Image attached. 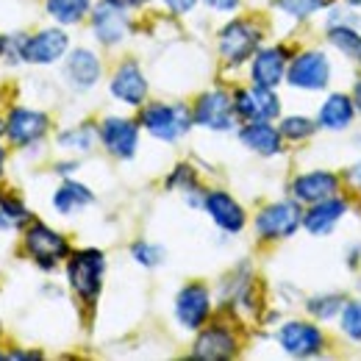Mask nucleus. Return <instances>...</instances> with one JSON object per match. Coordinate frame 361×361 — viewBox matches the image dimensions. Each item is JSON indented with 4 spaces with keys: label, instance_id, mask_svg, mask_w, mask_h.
Segmentation results:
<instances>
[{
    "label": "nucleus",
    "instance_id": "f257e3e1",
    "mask_svg": "<svg viewBox=\"0 0 361 361\" xmlns=\"http://www.w3.org/2000/svg\"><path fill=\"white\" fill-rule=\"evenodd\" d=\"M192 111L180 103H153L142 111V126L156 136V139H164V142H173L189 131L192 126Z\"/></svg>",
    "mask_w": 361,
    "mask_h": 361
},
{
    "label": "nucleus",
    "instance_id": "f03ea898",
    "mask_svg": "<svg viewBox=\"0 0 361 361\" xmlns=\"http://www.w3.org/2000/svg\"><path fill=\"white\" fill-rule=\"evenodd\" d=\"M103 253L100 250H81L70 259L67 264V275H70V283L73 289L87 300L94 303L97 292H100V278H103Z\"/></svg>",
    "mask_w": 361,
    "mask_h": 361
},
{
    "label": "nucleus",
    "instance_id": "7ed1b4c3",
    "mask_svg": "<svg viewBox=\"0 0 361 361\" xmlns=\"http://www.w3.org/2000/svg\"><path fill=\"white\" fill-rule=\"evenodd\" d=\"M25 250L28 256L39 264V267H56L61 259H67L70 247H67V239L56 231H50L45 223H34V226L25 231Z\"/></svg>",
    "mask_w": 361,
    "mask_h": 361
},
{
    "label": "nucleus",
    "instance_id": "20e7f679",
    "mask_svg": "<svg viewBox=\"0 0 361 361\" xmlns=\"http://www.w3.org/2000/svg\"><path fill=\"white\" fill-rule=\"evenodd\" d=\"M303 223L300 217V209L298 203H289V200H281V203H272L267 206L259 217H256V231L259 236L264 239H286L292 236Z\"/></svg>",
    "mask_w": 361,
    "mask_h": 361
},
{
    "label": "nucleus",
    "instance_id": "39448f33",
    "mask_svg": "<svg viewBox=\"0 0 361 361\" xmlns=\"http://www.w3.org/2000/svg\"><path fill=\"white\" fill-rule=\"evenodd\" d=\"M278 342H281V348L289 356L309 359V356H317L322 350L325 336H322V331L317 325H309V322H286L278 331Z\"/></svg>",
    "mask_w": 361,
    "mask_h": 361
},
{
    "label": "nucleus",
    "instance_id": "423d86ee",
    "mask_svg": "<svg viewBox=\"0 0 361 361\" xmlns=\"http://www.w3.org/2000/svg\"><path fill=\"white\" fill-rule=\"evenodd\" d=\"M233 100L228 97L226 92L214 90V92H206L197 106H195V123L203 126V128H212V131H228L233 126Z\"/></svg>",
    "mask_w": 361,
    "mask_h": 361
},
{
    "label": "nucleus",
    "instance_id": "0eeeda50",
    "mask_svg": "<svg viewBox=\"0 0 361 361\" xmlns=\"http://www.w3.org/2000/svg\"><path fill=\"white\" fill-rule=\"evenodd\" d=\"M331 78L328 59L322 53H300L289 67V84L298 90H322Z\"/></svg>",
    "mask_w": 361,
    "mask_h": 361
},
{
    "label": "nucleus",
    "instance_id": "6e6552de",
    "mask_svg": "<svg viewBox=\"0 0 361 361\" xmlns=\"http://www.w3.org/2000/svg\"><path fill=\"white\" fill-rule=\"evenodd\" d=\"M259 39H262V37H259V31H256L250 23L236 20V23L226 25L223 34H220V53L226 56V61L239 64V61L250 59V53L256 50Z\"/></svg>",
    "mask_w": 361,
    "mask_h": 361
},
{
    "label": "nucleus",
    "instance_id": "1a4fd4ad",
    "mask_svg": "<svg viewBox=\"0 0 361 361\" xmlns=\"http://www.w3.org/2000/svg\"><path fill=\"white\" fill-rule=\"evenodd\" d=\"M233 106H236V114H239V117H245L247 123L272 120V117L281 111L278 97L272 94V90H264V87H253V90L236 92Z\"/></svg>",
    "mask_w": 361,
    "mask_h": 361
},
{
    "label": "nucleus",
    "instance_id": "9d476101",
    "mask_svg": "<svg viewBox=\"0 0 361 361\" xmlns=\"http://www.w3.org/2000/svg\"><path fill=\"white\" fill-rule=\"evenodd\" d=\"M212 312V300H209V289L200 283H189L183 286L176 300V314H178L183 328H200L206 322V317Z\"/></svg>",
    "mask_w": 361,
    "mask_h": 361
},
{
    "label": "nucleus",
    "instance_id": "9b49d317",
    "mask_svg": "<svg viewBox=\"0 0 361 361\" xmlns=\"http://www.w3.org/2000/svg\"><path fill=\"white\" fill-rule=\"evenodd\" d=\"M47 131V117L42 111H31V109H14L6 120V134L14 145H31L37 139H42Z\"/></svg>",
    "mask_w": 361,
    "mask_h": 361
},
{
    "label": "nucleus",
    "instance_id": "f8f14e48",
    "mask_svg": "<svg viewBox=\"0 0 361 361\" xmlns=\"http://www.w3.org/2000/svg\"><path fill=\"white\" fill-rule=\"evenodd\" d=\"M92 28H94V34H97V39L103 45H117L128 34V20H126V14H123L120 6H114V3L106 0V3H100L94 8Z\"/></svg>",
    "mask_w": 361,
    "mask_h": 361
},
{
    "label": "nucleus",
    "instance_id": "ddd939ff",
    "mask_svg": "<svg viewBox=\"0 0 361 361\" xmlns=\"http://www.w3.org/2000/svg\"><path fill=\"white\" fill-rule=\"evenodd\" d=\"M67 50V34L64 31H42L23 45V59L31 64H53Z\"/></svg>",
    "mask_w": 361,
    "mask_h": 361
},
{
    "label": "nucleus",
    "instance_id": "4468645a",
    "mask_svg": "<svg viewBox=\"0 0 361 361\" xmlns=\"http://www.w3.org/2000/svg\"><path fill=\"white\" fill-rule=\"evenodd\" d=\"M100 139L103 145L109 147V153L120 156V159H131L136 150V139H139V128H136L131 120H106L103 128H100Z\"/></svg>",
    "mask_w": 361,
    "mask_h": 361
},
{
    "label": "nucleus",
    "instance_id": "2eb2a0df",
    "mask_svg": "<svg viewBox=\"0 0 361 361\" xmlns=\"http://www.w3.org/2000/svg\"><path fill=\"white\" fill-rule=\"evenodd\" d=\"M286 73V50L283 47H267L253 56V84L275 90Z\"/></svg>",
    "mask_w": 361,
    "mask_h": 361
},
{
    "label": "nucleus",
    "instance_id": "dca6fc26",
    "mask_svg": "<svg viewBox=\"0 0 361 361\" xmlns=\"http://www.w3.org/2000/svg\"><path fill=\"white\" fill-rule=\"evenodd\" d=\"M111 94L120 97L128 106H142L145 94H147V81L142 75V70L136 67V61H126L114 78H111Z\"/></svg>",
    "mask_w": 361,
    "mask_h": 361
},
{
    "label": "nucleus",
    "instance_id": "f3484780",
    "mask_svg": "<svg viewBox=\"0 0 361 361\" xmlns=\"http://www.w3.org/2000/svg\"><path fill=\"white\" fill-rule=\"evenodd\" d=\"M203 206H206V212L212 214V220L223 228V231L236 233V231L245 228V212H242V206L231 195H226V192H209L206 200H203Z\"/></svg>",
    "mask_w": 361,
    "mask_h": 361
},
{
    "label": "nucleus",
    "instance_id": "a211bd4d",
    "mask_svg": "<svg viewBox=\"0 0 361 361\" xmlns=\"http://www.w3.org/2000/svg\"><path fill=\"white\" fill-rule=\"evenodd\" d=\"M336 186H339V180L334 173H306L292 183V192L303 203H319L325 197H334Z\"/></svg>",
    "mask_w": 361,
    "mask_h": 361
},
{
    "label": "nucleus",
    "instance_id": "6ab92c4d",
    "mask_svg": "<svg viewBox=\"0 0 361 361\" xmlns=\"http://www.w3.org/2000/svg\"><path fill=\"white\" fill-rule=\"evenodd\" d=\"M345 200H339V197H325V200H319L314 203V209L303 217V226L309 233H314V236H322V233H328L331 228L339 223V217L345 214Z\"/></svg>",
    "mask_w": 361,
    "mask_h": 361
},
{
    "label": "nucleus",
    "instance_id": "aec40b11",
    "mask_svg": "<svg viewBox=\"0 0 361 361\" xmlns=\"http://www.w3.org/2000/svg\"><path fill=\"white\" fill-rule=\"evenodd\" d=\"M233 336L228 334L226 328H209L200 334V339L195 342V350L192 356L195 359H209V361H220L233 356Z\"/></svg>",
    "mask_w": 361,
    "mask_h": 361
},
{
    "label": "nucleus",
    "instance_id": "412c9836",
    "mask_svg": "<svg viewBox=\"0 0 361 361\" xmlns=\"http://www.w3.org/2000/svg\"><path fill=\"white\" fill-rule=\"evenodd\" d=\"M67 75L78 90H90L94 87V81L100 78V61L92 50L78 47L70 59H67Z\"/></svg>",
    "mask_w": 361,
    "mask_h": 361
},
{
    "label": "nucleus",
    "instance_id": "4be33fe9",
    "mask_svg": "<svg viewBox=\"0 0 361 361\" xmlns=\"http://www.w3.org/2000/svg\"><path fill=\"white\" fill-rule=\"evenodd\" d=\"M353 100L348 94H331L325 100V106L319 109V126L322 128H331V131H339V128H348L350 120H353Z\"/></svg>",
    "mask_w": 361,
    "mask_h": 361
},
{
    "label": "nucleus",
    "instance_id": "5701e85b",
    "mask_svg": "<svg viewBox=\"0 0 361 361\" xmlns=\"http://www.w3.org/2000/svg\"><path fill=\"white\" fill-rule=\"evenodd\" d=\"M242 142H245L250 150L262 153V156H275V153L281 150V131L267 126V120L250 123V126L242 131Z\"/></svg>",
    "mask_w": 361,
    "mask_h": 361
},
{
    "label": "nucleus",
    "instance_id": "b1692460",
    "mask_svg": "<svg viewBox=\"0 0 361 361\" xmlns=\"http://www.w3.org/2000/svg\"><path fill=\"white\" fill-rule=\"evenodd\" d=\"M90 203H92V192L87 186L75 183V180H67V183L53 195V206H56L61 214H73V212H78V209H84V206H90Z\"/></svg>",
    "mask_w": 361,
    "mask_h": 361
},
{
    "label": "nucleus",
    "instance_id": "393cba45",
    "mask_svg": "<svg viewBox=\"0 0 361 361\" xmlns=\"http://www.w3.org/2000/svg\"><path fill=\"white\" fill-rule=\"evenodd\" d=\"M90 11V0H47V14L64 25L78 23Z\"/></svg>",
    "mask_w": 361,
    "mask_h": 361
},
{
    "label": "nucleus",
    "instance_id": "a878e982",
    "mask_svg": "<svg viewBox=\"0 0 361 361\" xmlns=\"http://www.w3.org/2000/svg\"><path fill=\"white\" fill-rule=\"evenodd\" d=\"M331 42L339 47L342 53H348L350 59H356L361 64V37L353 31V28H348V25H336V28H331Z\"/></svg>",
    "mask_w": 361,
    "mask_h": 361
},
{
    "label": "nucleus",
    "instance_id": "bb28decb",
    "mask_svg": "<svg viewBox=\"0 0 361 361\" xmlns=\"http://www.w3.org/2000/svg\"><path fill=\"white\" fill-rule=\"evenodd\" d=\"M23 223H28V209L14 197L0 195V228H20Z\"/></svg>",
    "mask_w": 361,
    "mask_h": 361
},
{
    "label": "nucleus",
    "instance_id": "cd10ccee",
    "mask_svg": "<svg viewBox=\"0 0 361 361\" xmlns=\"http://www.w3.org/2000/svg\"><path fill=\"white\" fill-rule=\"evenodd\" d=\"M94 136H97L94 128H92L90 123H84V126H78V128H73V131L59 136V145L61 147H70V150H92Z\"/></svg>",
    "mask_w": 361,
    "mask_h": 361
},
{
    "label": "nucleus",
    "instance_id": "c85d7f7f",
    "mask_svg": "<svg viewBox=\"0 0 361 361\" xmlns=\"http://www.w3.org/2000/svg\"><path fill=\"white\" fill-rule=\"evenodd\" d=\"M312 131H314V123L306 117H286L281 123V134L289 136V139H306Z\"/></svg>",
    "mask_w": 361,
    "mask_h": 361
},
{
    "label": "nucleus",
    "instance_id": "c756f323",
    "mask_svg": "<svg viewBox=\"0 0 361 361\" xmlns=\"http://www.w3.org/2000/svg\"><path fill=\"white\" fill-rule=\"evenodd\" d=\"M342 328H345V334L348 336H353V339H361V303H348L345 309H342Z\"/></svg>",
    "mask_w": 361,
    "mask_h": 361
},
{
    "label": "nucleus",
    "instance_id": "7c9ffc66",
    "mask_svg": "<svg viewBox=\"0 0 361 361\" xmlns=\"http://www.w3.org/2000/svg\"><path fill=\"white\" fill-rule=\"evenodd\" d=\"M275 3H278V8H283L292 17H309L325 0H275Z\"/></svg>",
    "mask_w": 361,
    "mask_h": 361
},
{
    "label": "nucleus",
    "instance_id": "2f4dec72",
    "mask_svg": "<svg viewBox=\"0 0 361 361\" xmlns=\"http://www.w3.org/2000/svg\"><path fill=\"white\" fill-rule=\"evenodd\" d=\"M134 259L145 267H156L161 259H164V250L156 247V245H147V242H139L134 245Z\"/></svg>",
    "mask_w": 361,
    "mask_h": 361
},
{
    "label": "nucleus",
    "instance_id": "473e14b6",
    "mask_svg": "<svg viewBox=\"0 0 361 361\" xmlns=\"http://www.w3.org/2000/svg\"><path fill=\"white\" fill-rule=\"evenodd\" d=\"M339 309H342V300H339L336 295H328V298H314V300L309 303V312H312V314H317L319 319H322V317H325V319H328V317H334Z\"/></svg>",
    "mask_w": 361,
    "mask_h": 361
},
{
    "label": "nucleus",
    "instance_id": "72a5a7b5",
    "mask_svg": "<svg viewBox=\"0 0 361 361\" xmlns=\"http://www.w3.org/2000/svg\"><path fill=\"white\" fill-rule=\"evenodd\" d=\"M164 3H167V6H170L176 14H186V11H189V8H192L197 0H164Z\"/></svg>",
    "mask_w": 361,
    "mask_h": 361
},
{
    "label": "nucleus",
    "instance_id": "f704fd0d",
    "mask_svg": "<svg viewBox=\"0 0 361 361\" xmlns=\"http://www.w3.org/2000/svg\"><path fill=\"white\" fill-rule=\"evenodd\" d=\"M236 3H239V0H206V6L220 8V11H231V8H236Z\"/></svg>",
    "mask_w": 361,
    "mask_h": 361
},
{
    "label": "nucleus",
    "instance_id": "c9c22d12",
    "mask_svg": "<svg viewBox=\"0 0 361 361\" xmlns=\"http://www.w3.org/2000/svg\"><path fill=\"white\" fill-rule=\"evenodd\" d=\"M109 3H114V6H120V8H134V6L147 3V0H109Z\"/></svg>",
    "mask_w": 361,
    "mask_h": 361
},
{
    "label": "nucleus",
    "instance_id": "e433bc0d",
    "mask_svg": "<svg viewBox=\"0 0 361 361\" xmlns=\"http://www.w3.org/2000/svg\"><path fill=\"white\" fill-rule=\"evenodd\" d=\"M348 180H350V183H356V186L361 189V164H356V167L348 173Z\"/></svg>",
    "mask_w": 361,
    "mask_h": 361
},
{
    "label": "nucleus",
    "instance_id": "4c0bfd02",
    "mask_svg": "<svg viewBox=\"0 0 361 361\" xmlns=\"http://www.w3.org/2000/svg\"><path fill=\"white\" fill-rule=\"evenodd\" d=\"M353 103H356V106L361 109V81L356 84V97H353Z\"/></svg>",
    "mask_w": 361,
    "mask_h": 361
},
{
    "label": "nucleus",
    "instance_id": "58836bf2",
    "mask_svg": "<svg viewBox=\"0 0 361 361\" xmlns=\"http://www.w3.org/2000/svg\"><path fill=\"white\" fill-rule=\"evenodd\" d=\"M3 161H6V153H3V147H0V176H3Z\"/></svg>",
    "mask_w": 361,
    "mask_h": 361
},
{
    "label": "nucleus",
    "instance_id": "ea45409f",
    "mask_svg": "<svg viewBox=\"0 0 361 361\" xmlns=\"http://www.w3.org/2000/svg\"><path fill=\"white\" fill-rule=\"evenodd\" d=\"M348 3H353V6H361V0H348Z\"/></svg>",
    "mask_w": 361,
    "mask_h": 361
},
{
    "label": "nucleus",
    "instance_id": "a19ab883",
    "mask_svg": "<svg viewBox=\"0 0 361 361\" xmlns=\"http://www.w3.org/2000/svg\"><path fill=\"white\" fill-rule=\"evenodd\" d=\"M3 131H6V126H0V134H3Z\"/></svg>",
    "mask_w": 361,
    "mask_h": 361
},
{
    "label": "nucleus",
    "instance_id": "79ce46f5",
    "mask_svg": "<svg viewBox=\"0 0 361 361\" xmlns=\"http://www.w3.org/2000/svg\"><path fill=\"white\" fill-rule=\"evenodd\" d=\"M0 53H3V39H0Z\"/></svg>",
    "mask_w": 361,
    "mask_h": 361
},
{
    "label": "nucleus",
    "instance_id": "37998d69",
    "mask_svg": "<svg viewBox=\"0 0 361 361\" xmlns=\"http://www.w3.org/2000/svg\"><path fill=\"white\" fill-rule=\"evenodd\" d=\"M0 359H3V356H0Z\"/></svg>",
    "mask_w": 361,
    "mask_h": 361
}]
</instances>
